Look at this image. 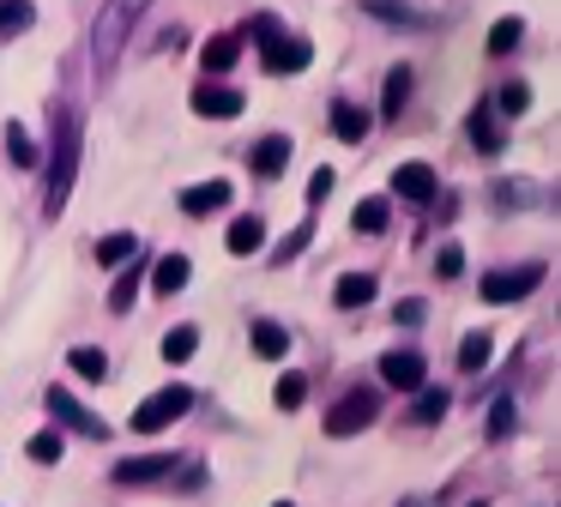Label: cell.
<instances>
[{"instance_id": "29", "label": "cell", "mask_w": 561, "mask_h": 507, "mask_svg": "<svg viewBox=\"0 0 561 507\" xmlns=\"http://www.w3.org/2000/svg\"><path fill=\"white\" fill-rule=\"evenodd\" d=\"M387 217H392V205H387V200H356L351 224L363 229V236H380V229H387Z\"/></svg>"}, {"instance_id": "41", "label": "cell", "mask_w": 561, "mask_h": 507, "mask_svg": "<svg viewBox=\"0 0 561 507\" xmlns=\"http://www.w3.org/2000/svg\"><path fill=\"white\" fill-rule=\"evenodd\" d=\"M435 272H440V278H459V272H465V248H440V254H435Z\"/></svg>"}, {"instance_id": "42", "label": "cell", "mask_w": 561, "mask_h": 507, "mask_svg": "<svg viewBox=\"0 0 561 507\" xmlns=\"http://www.w3.org/2000/svg\"><path fill=\"white\" fill-rule=\"evenodd\" d=\"M248 31H254V36H266V43H272V36H278V31H284V24H278V19H272V12H260V19H248Z\"/></svg>"}, {"instance_id": "43", "label": "cell", "mask_w": 561, "mask_h": 507, "mask_svg": "<svg viewBox=\"0 0 561 507\" xmlns=\"http://www.w3.org/2000/svg\"><path fill=\"white\" fill-rule=\"evenodd\" d=\"M399 507H428V502H416V495H411V502H399Z\"/></svg>"}, {"instance_id": "17", "label": "cell", "mask_w": 561, "mask_h": 507, "mask_svg": "<svg viewBox=\"0 0 561 507\" xmlns=\"http://www.w3.org/2000/svg\"><path fill=\"white\" fill-rule=\"evenodd\" d=\"M332 133H339L344 145H363L368 139V109H356V103H332Z\"/></svg>"}, {"instance_id": "37", "label": "cell", "mask_w": 561, "mask_h": 507, "mask_svg": "<svg viewBox=\"0 0 561 507\" xmlns=\"http://www.w3.org/2000/svg\"><path fill=\"white\" fill-rule=\"evenodd\" d=\"M308 236H314V229H308V224H296V229H290V236H284V241H278V248H272V260H278V266H290V260H296V254H302V248H308Z\"/></svg>"}, {"instance_id": "11", "label": "cell", "mask_w": 561, "mask_h": 507, "mask_svg": "<svg viewBox=\"0 0 561 507\" xmlns=\"http://www.w3.org/2000/svg\"><path fill=\"white\" fill-rule=\"evenodd\" d=\"M115 483H158V477H175V453H134L110 471Z\"/></svg>"}, {"instance_id": "26", "label": "cell", "mask_w": 561, "mask_h": 507, "mask_svg": "<svg viewBox=\"0 0 561 507\" xmlns=\"http://www.w3.org/2000/svg\"><path fill=\"white\" fill-rule=\"evenodd\" d=\"M7 157L19 169H37V139L25 133V121H7Z\"/></svg>"}, {"instance_id": "5", "label": "cell", "mask_w": 561, "mask_h": 507, "mask_svg": "<svg viewBox=\"0 0 561 507\" xmlns=\"http://www.w3.org/2000/svg\"><path fill=\"white\" fill-rule=\"evenodd\" d=\"M187 410H194V386H163V393H151L146 405L134 410V422H127V429L158 435V429H170L175 417H187Z\"/></svg>"}, {"instance_id": "22", "label": "cell", "mask_w": 561, "mask_h": 507, "mask_svg": "<svg viewBox=\"0 0 561 507\" xmlns=\"http://www.w3.org/2000/svg\"><path fill=\"white\" fill-rule=\"evenodd\" d=\"M489 357H495V338H489V333H465L459 338V374H477Z\"/></svg>"}, {"instance_id": "36", "label": "cell", "mask_w": 561, "mask_h": 507, "mask_svg": "<svg viewBox=\"0 0 561 507\" xmlns=\"http://www.w3.org/2000/svg\"><path fill=\"white\" fill-rule=\"evenodd\" d=\"M302 398H308V374H284L278 381V410H302Z\"/></svg>"}, {"instance_id": "28", "label": "cell", "mask_w": 561, "mask_h": 507, "mask_svg": "<svg viewBox=\"0 0 561 507\" xmlns=\"http://www.w3.org/2000/svg\"><path fill=\"white\" fill-rule=\"evenodd\" d=\"M37 24V7L31 0H0V36H19Z\"/></svg>"}, {"instance_id": "18", "label": "cell", "mask_w": 561, "mask_h": 507, "mask_svg": "<svg viewBox=\"0 0 561 507\" xmlns=\"http://www.w3.org/2000/svg\"><path fill=\"white\" fill-rule=\"evenodd\" d=\"M236 55H242V36H236V31H218L206 48H199V60H206V72H230V67H236Z\"/></svg>"}, {"instance_id": "21", "label": "cell", "mask_w": 561, "mask_h": 507, "mask_svg": "<svg viewBox=\"0 0 561 507\" xmlns=\"http://www.w3.org/2000/svg\"><path fill=\"white\" fill-rule=\"evenodd\" d=\"M537 200H543V193H537V181H495V205H501V212H525V205H537Z\"/></svg>"}, {"instance_id": "9", "label": "cell", "mask_w": 561, "mask_h": 507, "mask_svg": "<svg viewBox=\"0 0 561 507\" xmlns=\"http://www.w3.org/2000/svg\"><path fill=\"white\" fill-rule=\"evenodd\" d=\"M242 103L248 97L236 91V84H218V79H206L194 91V115H206V121H230V115H242Z\"/></svg>"}, {"instance_id": "12", "label": "cell", "mask_w": 561, "mask_h": 507, "mask_svg": "<svg viewBox=\"0 0 561 507\" xmlns=\"http://www.w3.org/2000/svg\"><path fill=\"white\" fill-rule=\"evenodd\" d=\"M230 181H194V188L182 193V212L187 217H211V212H224V205H230Z\"/></svg>"}, {"instance_id": "1", "label": "cell", "mask_w": 561, "mask_h": 507, "mask_svg": "<svg viewBox=\"0 0 561 507\" xmlns=\"http://www.w3.org/2000/svg\"><path fill=\"white\" fill-rule=\"evenodd\" d=\"M79 181V121L67 109H55V139H49V188H43V212L61 217L67 193Z\"/></svg>"}, {"instance_id": "7", "label": "cell", "mask_w": 561, "mask_h": 507, "mask_svg": "<svg viewBox=\"0 0 561 507\" xmlns=\"http://www.w3.org/2000/svg\"><path fill=\"white\" fill-rule=\"evenodd\" d=\"M380 381H387V386H399V393H416V386L428 381L423 350H387V357H380Z\"/></svg>"}, {"instance_id": "44", "label": "cell", "mask_w": 561, "mask_h": 507, "mask_svg": "<svg viewBox=\"0 0 561 507\" xmlns=\"http://www.w3.org/2000/svg\"><path fill=\"white\" fill-rule=\"evenodd\" d=\"M272 507H296V502H272Z\"/></svg>"}, {"instance_id": "32", "label": "cell", "mask_w": 561, "mask_h": 507, "mask_svg": "<svg viewBox=\"0 0 561 507\" xmlns=\"http://www.w3.org/2000/svg\"><path fill=\"white\" fill-rule=\"evenodd\" d=\"M73 374H85V381H103V374H110V357H103L98 345H73Z\"/></svg>"}, {"instance_id": "25", "label": "cell", "mask_w": 561, "mask_h": 507, "mask_svg": "<svg viewBox=\"0 0 561 507\" xmlns=\"http://www.w3.org/2000/svg\"><path fill=\"white\" fill-rule=\"evenodd\" d=\"M260 241H266V224H260L254 212L230 224V254H260Z\"/></svg>"}, {"instance_id": "19", "label": "cell", "mask_w": 561, "mask_h": 507, "mask_svg": "<svg viewBox=\"0 0 561 507\" xmlns=\"http://www.w3.org/2000/svg\"><path fill=\"white\" fill-rule=\"evenodd\" d=\"M471 145H477L483 157H495V151H501V121H495V109H489V103H477V109H471Z\"/></svg>"}, {"instance_id": "39", "label": "cell", "mask_w": 561, "mask_h": 507, "mask_svg": "<svg viewBox=\"0 0 561 507\" xmlns=\"http://www.w3.org/2000/svg\"><path fill=\"white\" fill-rule=\"evenodd\" d=\"M134 302H139V272H127L122 284L110 290V308H115V314H127V308H134Z\"/></svg>"}, {"instance_id": "27", "label": "cell", "mask_w": 561, "mask_h": 507, "mask_svg": "<svg viewBox=\"0 0 561 507\" xmlns=\"http://www.w3.org/2000/svg\"><path fill=\"white\" fill-rule=\"evenodd\" d=\"M447 405H453V398L440 393V386H428V393L411 405V429H428V422H440V417H447Z\"/></svg>"}, {"instance_id": "15", "label": "cell", "mask_w": 561, "mask_h": 507, "mask_svg": "<svg viewBox=\"0 0 561 507\" xmlns=\"http://www.w3.org/2000/svg\"><path fill=\"white\" fill-rule=\"evenodd\" d=\"M363 12H368V19H380V24H392V31H416V24H428L411 0H363Z\"/></svg>"}, {"instance_id": "31", "label": "cell", "mask_w": 561, "mask_h": 507, "mask_svg": "<svg viewBox=\"0 0 561 507\" xmlns=\"http://www.w3.org/2000/svg\"><path fill=\"white\" fill-rule=\"evenodd\" d=\"M199 350V326H175V333H163V362H187Z\"/></svg>"}, {"instance_id": "4", "label": "cell", "mask_w": 561, "mask_h": 507, "mask_svg": "<svg viewBox=\"0 0 561 507\" xmlns=\"http://www.w3.org/2000/svg\"><path fill=\"white\" fill-rule=\"evenodd\" d=\"M543 278H549V266H543V260L501 266V272H489V278H483V302H495V308H501V302H525L537 284H543Z\"/></svg>"}, {"instance_id": "33", "label": "cell", "mask_w": 561, "mask_h": 507, "mask_svg": "<svg viewBox=\"0 0 561 507\" xmlns=\"http://www.w3.org/2000/svg\"><path fill=\"white\" fill-rule=\"evenodd\" d=\"M525 36V19H495V31H489V55H513Z\"/></svg>"}, {"instance_id": "8", "label": "cell", "mask_w": 561, "mask_h": 507, "mask_svg": "<svg viewBox=\"0 0 561 507\" xmlns=\"http://www.w3.org/2000/svg\"><path fill=\"white\" fill-rule=\"evenodd\" d=\"M392 193L411 200V205H435L440 200V181H435V169H428V164H399V169H392Z\"/></svg>"}, {"instance_id": "13", "label": "cell", "mask_w": 561, "mask_h": 507, "mask_svg": "<svg viewBox=\"0 0 561 507\" xmlns=\"http://www.w3.org/2000/svg\"><path fill=\"white\" fill-rule=\"evenodd\" d=\"M248 164H254V176H260V181L284 176V164H290V139H284V133H266V139L254 145V157H248Z\"/></svg>"}, {"instance_id": "38", "label": "cell", "mask_w": 561, "mask_h": 507, "mask_svg": "<svg viewBox=\"0 0 561 507\" xmlns=\"http://www.w3.org/2000/svg\"><path fill=\"white\" fill-rule=\"evenodd\" d=\"M392 320H399V326H423V320H428V302H423V296L392 302Z\"/></svg>"}, {"instance_id": "20", "label": "cell", "mask_w": 561, "mask_h": 507, "mask_svg": "<svg viewBox=\"0 0 561 507\" xmlns=\"http://www.w3.org/2000/svg\"><path fill=\"white\" fill-rule=\"evenodd\" d=\"M375 278H368V272H344L339 278V290H332V302H339V308H363V302H375Z\"/></svg>"}, {"instance_id": "34", "label": "cell", "mask_w": 561, "mask_h": 507, "mask_svg": "<svg viewBox=\"0 0 561 507\" xmlns=\"http://www.w3.org/2000/svg\"><path fill=\"white\" fill-rule=\"evenodd\" d=\"M61 429H37V435H31V441H25V453L31 459H37V465H55V459H61Z\"/></svg>"}, {"instance_id": "14", "label": "cell", "mask_w": 561, "mask_h": 507, "mask_svg": "<svg viewBox=\"0 0 561 507\" xmlns=\"http://www.w3.org/2000/svg\"><path fill=\"white\" fill-rule=\"evenodd\" d=\"M411 84H416V72L404 67V60H399V67H387V91H380V115H387V121L404 115V103H411Z\"/></svg>"}, {"instance_id": "24", "label": "cell", "mask_w": 561, "mask_h": 507, "mask_svg": "<svg viewBox=\"0 0 561 507\" xmlns=\"http://www.w3.org/2000/svg\"><path fill=\"white\" fill-rule=\"evenodd\" d=\"M134 254H139V236H134V229H115V236L98 241V266H122V260H134Z\"/></svg>"}, {"instance_id": "2", "label": "cell", "mask_w": 561, "mask_h": 507, "mask_svg": "<svg viewBox=\"0 0 561 507\" xmlns=\"http://www.w3.org/2000/svg\"><path fill=\"white\" fill-rule=\"evenodd\" d=\"M139 12H146V0H103L98 24H91V60H98V72H115V60H122L127 31H134Z\"/></svg>"}, {"instance_id": "30", "label": "cell", "mask_w": 561, "mask_h": 507, "mask_svg": "<svg viewBox=\"0 0 561 507\" xmlns=\"http://www.w3.org/2000/svg\"><path fill=\"white\" fill-rule=\"evenodd\" d=\"M290 350V333L278 320H254V357H284Z\"/></svg>"}, {"instance_id": "3", "label": "cell", "mask_w": 561, "mask_h": 507, "mask_svg": "<svg viewBox=\"0 0 561 507\" xmlns=\"http://www.w3.org/2000/svg\"><path fill=\"white\" fill-rule=\"evenodd\" d=\"M375 417H380V398L368 393V386H351V393L327 410V435H332V441H351V435H363Z\"/></svg>"}, {"instance_id": "6", "label": "cell", "mask_w": 561, "mask_h": 507, "mask_svg": "<svg viewBox=\"0 0 561 507\" xmlns=\"http://www.w3.org/2000/svg\"><path fill=\"white\" fill-rule=\"evenodd\" d=\"M43 405H49V417L61 422V429H79V435H91V441H110V435H115L110 422H103L91 405H79L67 386H49V393H43Z\"/></svg>"}, {"instance_id": "23", "label": "cell", "mask_w": 561, "mask_h": 507, "mask_svg": "<svg viewBox=\"0 0 561 507\" xmlns=\"http://www.w3.org/2000/svg\"><path fill=\"white\" fill-rule=\"evenodd\" d=\"M489 109H495V115H525V109H531V84H519V79H513V84H495V97H489Z\"/></svg>"}, {"instance_id": "40", "label": "cell", "mask_w": 561, "mask_h": 507, "mask_svg": "<svg viewBox=\"0 0 561 507\" xmlns=\"http://www.w3.org/2000/svg\"><path fill=\"white\" fill-rule=\"evenodd\" d=\"M332 181H339V176H332V169H314V176H308V193H302V200H308V205H327Z\"/></svg>"}, {"instance_id": "16", "label": "cell", "mask_w": 561, "mask_h": 507, "mask_svg": "<svg viewBox=\"0 0 561 507\" xmlns=\"http://www.w3.org/2000/svg\"><path fill=\"white\" fill-rule=\"evenodd\" d=\"M187 278H194L187 254H163V260L151 266V290H158V296H175V290H187Z\"/></svg>"}, {"instance_id": "10", "label": "cell", "mask_w": 561, "mask_h": 507, "mask_svg": "<svg viewBox=\"0 0 561 507\" xmlns=\"http://www.w3.org/2000/svg\"><path fill=\"white\" fill-rule=\"evenodd\" d=\"M308 60H314V43H308V36H272L266 43V72H302Z\"/></svg>"}, {"instance_id": "45", "label": "cell", "mask_w": 561, "mask_h": 507, "mask_svg": "<svg viewBox=\"0 0 561 507\" xmlns=\"http://www.w3.org/2000/svg\"><path fill=\"white\" fill-rule=\"evenodd\" d=\"M471 507H483V502H471Z\"/></svg>"}, {"instance_id": "35", "label": "cell", "mask_w": 561, "mask_h": 507, "mask_svg": "<svg viewBox=\"0 0 561 507\" xmlns=\"http://www.w3.org/2000/svg\"><path fill=\"white\" fill-rule=\"evenodd\" d=\"M513 429H519V405H513V398H495V410H489V441H507Z\"/></svg>"}]
</instances>
